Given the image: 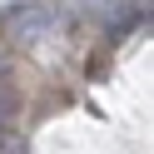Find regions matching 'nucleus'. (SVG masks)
Instances as JSON below:
<instances>
[{
    "instance_id": "f257e3e1",
    "label": "nucleus",
    "mask_w": 154,
    "mask_h": 154,
    "mask_svg": "<svg viewBox=\"0 0 154 154\" xmlns=\"http://www.w3.org/2000/svg\"><path fill=\"white\" fill-rule=\"evenodd\" d=\"M10 35H25V40H35V35H45L55 25V5H45V0H30V5H15L10 15Z\"/></svg>"
},
{
    "instance_id": "f03ea898",
    "label": "nucleus",
    "mask_w": 154,
    "mask_h": 154,
    "mask_svg": "<svg viewBox=\"0 0 154 154\" xmlns=\"http://www.w3.org/2000/svg\"><path fill=\"white\" fill-rule=\"evenodd\" d=\"M80 5L94 15V20H104V25H124V20L139 15V0H80Z\"/></svg>"
},
{
    "instance_id": "7ed1b4c3",
    "label": "nucleus",
    "mask_w": 154,
    "mask_h": 154,
    "mask_svg": "<svg viewBox=\"0 0 154 154\" xmlns=\"http://www.w3.org/2000/svg\"><path fill=\"white\" fill-rule=\"evenodd\" d=\"M15 109H20V100H15V90H10V80H0V134L15 124Z\"/></svg>"
}]
</instances>
